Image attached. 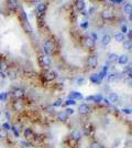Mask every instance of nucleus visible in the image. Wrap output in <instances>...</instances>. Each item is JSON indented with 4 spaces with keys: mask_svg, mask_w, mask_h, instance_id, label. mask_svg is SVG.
<instances>
[{
    "mask_svg": "<svg viewBox=\"0 0 132 148\" xmlns=\"http://www.w3.org/2000/svg\"><path fill=\"white\" fill-rule=\"evenodd\" d=\"M43 49H44V52L46 53V55L49 56V55L53 52V49H54V44L53 42L51 41V40H47V41H45L44 42V47H43Z\"/></svg>",
    "mask_w": 132,
    "mask_h": 148,
    "instance_id": "1",
    "label": "nucleus"
},
{
    "mask_svg": "<svg viewBox=\"0 0 132 148\" xmlns=\"http://www.w3.org/2000/svg\"><path fill=\"white\" fill-rule=\"evenodd\" d=\"M97 64H98V60H97L96 55H90L88 60H87V65L89 68H96Z\"/></svg>",
    "mask_w": 132,
    "mask_h": 148,
    "instance_id": "2",
    "label": "nucleus"
},
{
    "mask_svg": "<svg viewBox=\"0 0 132 148\" xmlns=\"http://www.w3.org/2000/svg\"><path fill=\"white\" fill-rule=\"evenodd\" d=\"M88 112H89V106H88L87 104L83 103V104H80L78 106V113L80 114V115H86Z\"/></svg>",
    "mask_w": 132,
    "mask_h": 148,
    "instance_id": "3",
    "label": "nucleus"
},
{
    "mask_svg": "<svg viewBox=\"0 0 132 148\" xmlns=\"http://www.w3.org/2000/svg\"><path fill=\"white\" fill-rule=\"evenodd\" d=\"M100 16H101V18H102V19L108 20V19H110L111 17H112V11L109 10V9H105V10L101 11Z\"/></svg>",
    "mask_w": 132,
    "mask_h": 148,
    "instance_id": "4",
    "label": "nucleus"
},
{
    "mask_svg": "<svg viewBox=\"0 0 132 148\" xmlns=\"http://www.w3.org/2000/svg\"><path fill=\"white\" fill-rule=\"evenodd\" d=\"M23 94H24V92H23V90H22V88H15V90L13 91L12 95H13L14 98L19 100V98H21L22 96H23Z\"/></svg>",
    "mask_w": 132,
    "mask_h": 148,
    "instance_id": "5",
    "label": "nucleus"
},
{
    "mask_svg": "<svg viewBox=\"0 0 132 148\" xmlns=\"http://www.w3.org/2000/svg\"><path fill=\"white\" fill-rule=\"evenodd\" d=\"M82 137V134L79 130H73L71 133V138L72 139H74V140H79Z\"/></svg>",
    "mask_w": 132,
    "mask_h": 148,
    "instance_id": "6",
    "label": "nucleus"
},
{
    "mask_svg": "<svg viewBox=\"0 0 132 148\" xmlns=\"http://www.w3.org/2000/svg\"><path fill=\"white\" fill-rule=\"evenodd\" d=\"M69 97H71V100H74V101H76V100H82L83 95L79 93V92H76V91H74V92H72V93H71Z\"/></svg>",
    "mask_w": 132,
    "mask_h": 148,
    "instance_id": "7",
    "label": "nucleus"
},
{
    "mask_svg": "<svg viewBox=\"0 0 132 148\" xmlns=\"http://www.w3.org/2000/svg\"><path fill=\"white\" fill-rule=\"evenodd\" d=\"M109 103H117L119 101V96L117 93H110L109 94V98H108Z\"/></svg>",
    "mask_w": 132,
    "mask_h": 148,
    "instance_id": "8",
    "label": "nucleus"
},
{
    "mask_svg": "<svg viewBox=\"0 0 132 148\" xmlns=\"http://www.w3.org/2000/svg\"><path fill=\"white\" fill-rule=\"evenodd\" d=\"M76 8L80 11H84L86 8V2L84 0H78V1H76Z\"/></svg>",
    "mask_w": 132,
    "mask_h": 148,
    "instance_id": "9",
    "label": "nucleus"
},
{
    "mask_svg": "<svg viewBox=\"0 0 132 148\" xmlns=\"http://www.w3.org/2000/svg\"><path fill=\"white\" fill-rule=\"evenodd\" d=\"M117 61H118L119 64H125V63H128V55H125V54L119 55Z\"/></svg>",
    "mask_w": 132,
    "mask_h": 148,
    "instance_id": "10",
    "label": "nucleus"
},
{
    "mask_svg": "<svg viewBox=\"0 0 132 148\" xmlns=\"http://www.w3.org/2000/svg\"><path fill=\"white\" fill-rule=\"evenodd\" d=\"M67 118H68V115L65 112H61L57 114V119H58L60 122H66Z\"/></svg>",
    "mask_w": 132,
    "mask_h": 148,
    "instance_id": "11",
    "label": "nucleus"
},
{
    "mask_svg": "<svg viewBox=\"0 0 132 148\" xmlns=\"http://www.w3.org/2000/svg\"><path fill=\"white\" fill-rule=\"evenodd\" d=\"M85 47L89 48V49L94 48L95 47V41H94L91 38H86L85 39Z\"/></svg>",
    "mask_w": 132,
    "mask_h": 148,
    "instance_id": "12",
    "label": "nucleus"
},
{
    "mask_svg": "<svg viewBox=\"0 0 132 148\" xmlns=\"http://www.w3.org/2000/svg\"><path fill=\"white\" fill-rule=\"evenodd\" d=\"M56 76L57 74L54 71H50V72H47L46 73V75H45V77H46L47 81H53V80L56 79Z\"/></svg>",
    "mask_w": 132,
    "mask_h": 148,
    "instance_id": "13",
    "label": "nucleus"
},
{
    "mask_svg": "<svg viewBox=\"0 0 132 148\" xmlns=\"http://www.w3.org/2000/svg\"><path fill=\"white\" fill-rule=\"evenodd\" d=\"M110 41H111V36H109V34H106V36H102V39H101V43L104 44L105 47H107L108 44L110 43Z\"/></svg>",
    "mask_w": 132,
    "mask_h": 148,
    "instance_id": "14",
    "label": "nucleus"
},
{
    "mask_svg": "<svg viewBox=\"0 0 132 148\" xmlns=\"http://www.w3.org/2000/svg\"><path fill=\"white\" fill-rule=\"evenodd\" d=\"M123 12H124L125 15L131 16V13H132V6H131V4H124V7H123Z\"/></svg>",
    "mask_w": 132,
    "mask_h": 148,
    "instance_id": "15",
    "label": "nucleus"
},
{
    "mask_svg": "<svg viewBox=\"0 0 132 148\" xmlns=\"http://www.w3.org/2000/svg\"><path fill=\"white\" fill-rule=\"evenodd\" d=\"M45 10H46V4L40 2V4H38V11H39V13H43Z\"/></svg>",
    "mask_w": 132,
    "mask_h": 148,
    "instance_id": "16",
    "label": "nucleus"
},
{
    "mask_svg": "<svg viewBox=\"0 0 132 148\" xmlns=\"http://www.w3.org/2000/svg\"><path fill=\"white\" fill-rule=\"evenodd\" d=\"M107 71H108V66H105L104 69H102V71H100V73L98 74V77H99L100 81H101V80L104 79L105 76L107 75Z\"/></svg>",
    "mask_w": 132,
    "mask_h": 148,
    "instance_id": "17",
    "label": "nucleus"
},
{
    "mask_svg": "<svg viewBox=\"0 0 132 148\" xmlns=\"http://www.w3.org/2000/svg\"><path fill=\"white\" fill-rule=\"evenodd\" d=\"M42 63L43 65H45V66H49L51 64V59L50 56H47V55H44L42 58Z\"/></svg>",
    "mask_w": 132,
    "mask_h": 148,
    "instance_id": "18",
    "label": "nucleus"
},
{
    "mask_svg": "<svg viewBox=\"0 0 132 148\" xmlns=\"http://www.w3.org/2000/svg\"><path fill=\"white\" fill-rule=\"evenodd\" d=\"M13 109L14 111H21L22 109V103L19 101H15L13 103Z\"/></svg>",
    "mask_w": 132,
    "mask_h": 148,
    "instance_id": "19",
    "label": "nucleus"
},
{
    "mask_svg": "<svg viewBox=\"0 0 132 148\" xmlns=\"http://www.w3.org/2000/svg\"><path fill=\"white\" fill-rule=\"evenodd\" d=\"M114 40H116V41H118V42H121V41L124 40V34H122L121 32L114 34Z\"/></svg>",
    "mask_w": 132,
    "mask_h": 148,
    "instance_id": "20",
    "label": "nucleus"
},
{
    "mask_svg": "<svg viewBox=\"0 0 132 148\" xmlns=\"http://www.w3.org/2000/svg\"><path fill=\"white\" fill-rule=\"evenodd\" d=\"M131 47H132L131 40H125L124 42H123V49H125V50H131Z\"/></svg>",
    "mask_w": 132,
    "mask_h": 148,
    "instance_id": "21",
    "label": "nucleus"
},
{
    "mask_svg": "<svg viewBox=\"0 0 132 148\" xmlns=\"http://www.w3.org/2000/svg\"><path fill=\"white\" fill-rule=\"evenodd\" d=\"M90 81L95 84L100 83V80H99V77H98V74H93V75L90 76Z\"/></svg>",
    "mask_w": 132,
    "mask_h": 148,
    "instance_id": "22",
    "label": "nucleus"
},
{
    "mask_svg": "<svg viewBox=\"0 0 132 148\" xmlns=\"http://www.w3.org/2000/svg\"><path fill=\"white\" fill-rule=\"evenodd\" d=\"M93 101L95 103H101V101H104V97L101 95H95V96H93Z\"/></svg>",
    "mask_w": 132,
    "mask_h": 148,
    "instance_id": "23",
    "label": "nucleus"
},
{
    "mask_svg": "<svg viewBox=\"0 0 132 148\" xmlns=\"http://www.w3.org/2000/svg\"><path fill=\"white\" fill-rule=\"evenodd\" d=\"M8 4H9V8L12 9V10H15L17 7H18V2L17 1H9Z\"/></svg>",
    "mask_w": 132,
    "mask_h": 148,
    "instance_id": "24",
    "label": "nucleus"
},
{
    "mask_svg": "<svg viewBox=\"0 0 132 148\" xmlns=\"http://www.w3.org/2000/svg\"><path fill=\"white\" fill-rule=\"evenodd\" d=\"M8 137V132L4 130V128H0V138H6Z\"/></svg>",
    "mask_w": 132,
    "mask_h": 148,
    "instance_id": "25",
    "label": "nucleus"
},
{
    "mask_svg": "<svg viewBox=\"0 0 132 148\" xmlns=\"http://www.w3.org/2000/svg\"><path fill=\"white\" fill-rule=\"evenodd\" d=\"M90 148H104V147H102V145L99 144L98 141H94V143H91V145H90Z\"/></svg>",
    "mask_w": 132,
    "mask_h": 148,
    "instance_id": "26",
    "label": "nucleus"
},
{
    "mask_svg": "<svg viewBox=\"0 0 132 148\" xmlns=\"http://www.w3.org/2000/svg\"><path fill=\"white\" fill-rule=\"evenodd\" d=\"M62 105H63V102H62L61 98L56 100V101L53 103V106H54V107H60V106H62Z\"/></svg>",
    "mask_w": 132,
    "mask_h": 148,
    "instance_id": "27",
    "label": "nucleus"
},
{
    "mask_svg": "<svg viewBox=\"0 0 132 148\" xmlns=\"http://www.w3.org/2000/svg\"><path fill=\"white\" fill-rule=\"evenodd\" d=\"M117 59H118V55L116 54V53H110V54H109V61H111V62L117 61Z\"/></svg>",
    "mask_w": 132,
    "mask_h": 148,
    "instance_id": "28",
    "label": "nucleus"
},
{
    "mask_svg": "<svg viewBox=\"0 0 132 148\" xmlns=\"http://www.w3.org/2000/svg\"><path fill=\"white\" fill-rule=\"evenodd\" d=\"M32 135V130H31V128H25L24 129V137H30Z\"/></svg>",
    "mask_w": 132,
    "mask_h": 148,
    "instance_id": "29",
    "label": "nucleus"
},
{
    "mask_svg": "<svg viewBox=\"0 0 132 148\" xmlns=\"http://www.w3.org/2000/svg\"><path fill=\"white\" fill-rule=\"evenodd\" d=\"M75 104H76V101H74V100H71V98L65 102V105H66V106H68V105H75Z\"/></svg>",
    "mask_w": 132,
    "mask_h": 148,
    "instance_id": "30",
    "label": "nucleus"
},
{
    "mask_svg": "<svg viewBox=\"0 0 132 148\" xmlns=\"http://www.w3.org/2000/svg\"><path fill=\"white\" fill-rule=\"evenodd\" d=\"M116 79H117V75H116V74H109V76H108V81H109V82H112V81H114Z\"/></svg>",
    "mask_w": 132,
    "mask_h": 148,
    "instance_id": "31",
    "label": "nucleus"
},
{
    "mask_svg": "<svg viewBox=\"0 0 132 148\" xmlns=\"http://www.w3.org/2000/svg\"><path fill=\"white\" fill-rule=\"evenodd\" d=\"M9 74H10V79H11V80L17 79V72H15V71H11Z\"/></svg>",
    "mask_w": 132,
    "mask_h": 148,
    "instance_id": "32",
    "label": "nucleus"
},
{
    "mask_svg": "<svg viewBox=\"0 0 132 148\" xmlns=\"http://www.w3.org/2000/svg\"><path fill=\"white\" fill-rule=\"evenodd\" d=\"M121 31H122V34H124V33H127L128 32V27H127V25H122L121 27Z\"/></svg>",
    "mask_w": 132,
    "mask_h": 148,
    "instance_id": "33",
    "label": "nucleus"
},
{
    "mask_svg": "<svg viewBox=\"0 0 132 148\" xmlns=\"http://www.w3.org/2000/svg\"><path fill=\"white\" fill-rule=\"evenodd\" d=\"M2 128H4V130H7V132H8V129H10L11 127H10V125H9L8 123H4V125H2Z\"/></svg>",
    "mask_w": 132,
    "mask_h": 148,
    "instance_id": "34",
    "label": "nucleus"
},
{
    "mask_svg": "<svg viewBox=\"0 0 132 148\" xmlns=\"http://www.w3.org/2000/svg\"><path fill=\"white\" fill-rule=\"evenodd\" d=\"M80 27H82L83 29H87V28H88V22H87V21L83 22L82 24H80Z\"/></svg>",
    "mask_w": 132,
    "mask_h": 148,
    "instance_id": "35",
    "label": "nucleus"
},
{
    "mask_svg": "<svg viewBox=\"0 0 132 148\" xmlns=\"http://www.w3.org/2000/svg\"><path fill=\"white\" fill-rule=\"evenodd\" d=\"M66 114H67V115H72V114H73V113H74V109L73 108H66Z\"/></svg>",
    "mask_w": 132,
    "mask_h": 148,
    "instance_id": "36",
    "label": "nucleus"
},
{
    "mask_svg": "<svg viewBox=\"0 0 132 148\" xmlns=\"http://www.w3.org/2000/svg\"><path fill=\"white\" fill-rule=\"evenodd\" d=\"M122 112L124 113V114L130 115V114H131V109H130V108H123V109H122Z\"/></svg>",
    "mask_w": 132,
    "mask_h": 148,
    "instance_id": "37",
    "label": "nucleus"
},
{
    "mask_svg": "<svg viewBox=\"0 0 132 148\" xmlns=\"http://www.w3.org/2000/svg\"><path fill=\"white\" fill-rule=\"evenodd\" d=\"M6 98H7V94H6V93H1V94H0V100H1V101H4V100H6Z\"/></svg>",
    "mask_w": 132,
    "mask_h": 148,
    "instance_id": "38",
    "label": "nucleus"
},
{
    "mask_svg": "<svg viewBox=\"0 0 132 148\" xmlns=\"http://www.w3.org/2000/svg\"><path fill=\"white\" fill-rule=\"evenodd\" d=\"M77 83H78V85H83V84L85 83V79H83V77L82 79H79L78 81H77Z\"/></svg>",
    "mask_w": 132,
    "mask_h": 148,
    "instance_id": "39",
    "label": "nucleus"
},
{
    "mask_svg": "<svg viewBox=\"0 0 132 148\" xmlns=\"http://www.w3.org/2000/svg\"><path fill=\"white\" fill-rule=\"evenodd\" d=\"M11 128H12V130H13L15 137H19V133H18V130H17V128H15V127H11Z\"/></svg>",
    "mask_w": 132,
    "mask_h": 148,
    "instance_id": "40",
    "label": "nucleus"
},
{
    "mask_svg": "<svg viewBox=\"0 0 132 148\" xmlns=\"http://www.w3.org/2000/svg\"><path fill=\"white\" fill-rule=\"evenodd\" d=\"M111 4H122V0H111Z\"/></svg>",
    "mask_w": 132,
    "mask_h": 148,
    "instance_id": "41",
    "label": "nucleus"
},
{
    "mask_svg": "<svg viewBox=\"0 0 132 148\" xmlns=\"http://www.w3.org/2000/svg\"><path fill=\"white\" fill-rule=\"evenodd\" d=\"M131 36H132L131 30H128V40H131Z\"/></svg>",
    "mask_w": 132,
    "mask_h": 148,
    "instance_id": "42",
    "label": "nucleus"
},
{
    "mask_svg": "<svg viewBox=\"0 0 132 148\" xmlns=\"http://www.w3.org/2000/svg\"><path fill=\"white\" fill-rule=\"evenodd\" d=\"M94 11H95V8H93V7H91V8L89 9V10H88V13H89V15H93V13H94Z\"/></svg>",
    "mask_w": 132,
    "mask_h": 148,
    "instance_id": "43",
    "label": "nucleus"
},
{
    "mask_svg": "<svg viewBox=\"0 0 132 148\" xmlns=\"http://www.w3.org/2000/svg\"><path fill=\"white\" fill-rule=\"evenodd\" d=\"M21 145H23L24 147H29V144L28 143H25V141H21Z\"/></svg>",
    "mask_w": 132,
    "mask_h": 148,
    "instance_id": "44",
    "label": "nucleus"
},
{
    "mask_svg": "<svg viewBox=\"0 0 132 148\" xmlns=\"http://www.w3.org/2000/svg\"><path fill=\"white\" fill-rule=\"evenodd\" d=\"M86 100H87V101H93V96H88Z\"/></svg>",
    "mask_w": 132,
    "mask_h": 148,
    "instance_id": "45",
    "label": "nucleus"
},
{
    "mask_svg": "<svg viewBox=\"0 0 132 148\" xmlns=\"http://www.w3.org/2000/svg\"><path fill=\"white\" fill-rule=\"evenodd\" d=\"M104 102H105V103H106L107 105H110V103H109V101H108V100H104Z\"/></svg>",
    "mask_w": 132,
    "mask_h": 148,
    "instance_id": "46",
    "label": "nucleus"
},
{
    "mask_svg": "<svg viewBox=\"0 0 132 148\" xmlns=\"http://www.w3.org/2000/svg\"><path fill=\"white\" fill-rule=\"evenodd\" d=\"M0 115H1V107H0Z\"/></svg>",
    "mask_w": 132,
    "mask_h": 148,
    "instance_id": "47",
    "label": "nucleus"
}]
</instances>
